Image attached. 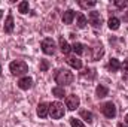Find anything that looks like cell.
<instances>
[{"label":"cell","mask_w":128,"mask_h":127,"mask_svg":"<svg viewBox=\"0 0 128 127\" xmlns=\"http://www.w3.org/2000/svg\"><path fill=\"white\" fill-rule=\"evenodd\" d=\"M9 69L12 72V75H26L28 72V66L22 60H15L9 64Z\"/></svg>","instance_id":"obj_2"},{"label":"cell","mask_w":128,"mask_h":127,"mask_svg":"<svg viewBox=\"0 0 128 127\" xmlns=\"http://www.w3.org/2000/svg\"><path fill=\"white\" fill-rule=\"evenodd\" d=\"M60 48H61V52L63 54H68L72 51V46L67 43V40L64 37H60Z\"/></svg>","instance_id":"obj_14"},{"label":"cell","mask_w":128,"mask_h":127,"mask_svg":"<svg viewBox=\"0 0 128 127\" xmlns=\"http://www.w3.org/2000/svg\"><path fill=\"white\" fill-rule=\"evenodd\" d=\"M70 126L72 127H85V124L80 121V120H78V118H70Z\"/></svg>","instance_id":"obj_24"},{"label":"cell","mask_w":128,"mask_h":127,"mask_svg":"<svg viewBox=\"0 0 128 127\" xmlns=\"http://www.w3.org/2000/svg\"><path fill=\"white\" fill-rule=\"evenodd\" d=\"M80 117H82L86 123H92V121H94V115H92V112H90V111H80Z\"/></svg>","instance_id":"obj_19"},{"label":"cell","mask_w":128,"mask_h":127,"mask_svg":"<svg viewBox=\"0 0 128 127\" xmlns=\"http://www.w3.org/2000/svg\"><path fill=\"white\" fill-rule=\"evenodd\" d=\"M49 114V105L48 103H39L37 105V115L40 118H46Z\"/></svg>","instance_id":"obj_9"},{"label":"cell","mask_w":128,"mask_h":127,"mask_svg":"<svg viewBox=\"0 0 128 127\" xmlns=\"http://www.w3.org/2000/svg\"><path fill=\"white\" fill-rule=\"evenodd\" d=\"M103 54H104V48H103L101 43L100 45H96L92 48V60H100L103 57Z\"/></svg>","instance_id":"obj_10"},{"label":"cell","mask_w":128,"mask_h":127,"mask_svg":"<svg viewBox=\"0 0 128 127\" xmlns=\"http://www.w3.org/2000/svg\"><path fill=\"white\" fill-rule=\"evenodd\" d=\"M118 127H127V126H125L124 123H119V124H118Z\"/></svg>","instance_id":"obj_28"},{"label":"cell","mask_w":128,"mask_h":127,"mask_svg":"<svg viewBox=\"0 0 128 127\" xmlns=\"http://www.w3.org/2000/svg\"><path fill=\"white\" fill-rule=\"evenodd\" d=\"M42 51L48 55H52L55 54V42L51 39V37H46L42 40Z\"/></svg>","instance_id":"obj_4"},{"label":"cell","mask_w":128,"mask_h":127,"mask_svg":"<svg viewBox=\"0 0 128 127\" xmlns=\"http://www.w3.org/2000/svg\"><path fill=\"white\" fill-rule=\"evenodd\" d=\"M2 17H3V11H0V18H2Z\"/></svg>","instance_id":"obj_30"},{"label":"cell","mask_w":128,"mask_h":127,"mask_svg":"<svg viewBox=\"0 0 128 127\" xmlns=\"http://www.w3.org/2000/svg\"><path fill=\"white\" fill-rule=\"evenodd\" d=\"M67 63H68V66H72L73 69H82V60H79L78 57H68L67 58Z\"/></svg>","instance_id":"obj_13"},{"label":"cell","mask_w":128,"mask_h":127,"mask_svg":"<svg viewBox=\"0 0 128 127\" xmlns=\"http://www.w3.org/2000/svg\"><path fill=\"white\" fill-rule=\"evenodd\" d=\"M109 69H110L112 72L119 70V69H121V63H119V60H116V58H110V61H109Z\"/></svg>","instance_id":"obj_18"},{"label":"cell","mask_w":128,"mask_h":127,"mask_svg":"<svg viewBox=\"0 0 128 127\" xmlns=\"http://www.w3.org/2000/svg\"><path fill=\"white\" fill-rule=\"evenodd\" d=\"M79 105H80L79 96H76V94L67 96V99H66V106H67L68 111H74L76 108H79Z\"/></svg>","instance_id":"obj_5"},{"label":"cell","mask_w":128,"mask_h":127,"mask_svg":"<svg viewBox=\"0 0 128 127\" xmlns=\"http://www.w3.org/2000/svg\"><path fill=\"white\" fill-rule=\"evenodd\" d=\"M72 51H74V54H78V55H82L85 52V46L79 42H74L73 46H72Z\"/></svg>","instance_id":"obj_16"},{"label":"cell","mask_w":128,"mask_h":127,"mask_svg":"<svg viewBox=\"0 0 128 127\" xmlns=\"http://www.w3.org/2000/svg\"><path fill=\"white\" fill-rule=\"evenodd\" d=\"M32 85H33V79L30 76H24L18 81V87L21 90H28V88H32Z\"/></svg>","instance_id":"obj_8"},{"label":"cell","mask_w":128,"mask_h":127,"mask_svg":"<svg viewBox=\"0 0 128 127\" xmlns=\"http://www.w3.org/2000/svg\"><path fill=\"white\" fill-rule=\"evenodd\" d=\"M121 67H122V70L125 72V75H128V60H125L124 63L121 64Z\"/></svg>","instance_id":"obj_27"},{"label":"cell","mask_w":128,"mask_h":127,"mask_svg":"<svg viewBox=\"0 0 128 127\" xmlns=\"http://www.w3.org/2000/svg\"><path fill=\"white\" fill-rule=\"evenodd\" d=\"M49 69V61L48 60H42L40 61V72H46Z\"/></svg>","instance_id":"obj_26"},{"label":"cell","mask_w":128,"mask_h":127,"mask_svg":"<svg viewBox=\"0 0 128 127\" xmlns=\"http://www.w3.org/2000/svg\"><path fill=\"white\" fill-rule=\"evenodd\" d=\"M101 111H103L104 117H107V118H115V117H116V106H115L112 102L104 103L103 108H101Z\"/></svg>","instance_id":"obj_6"},{"label":"cell","mask_w":128,"mask_h":127,"mask_svg":"<svg viewBox=\"0 0 128 127\" xmlns=\"http://www.w3.org/2000/svg\"><path fill=\"white\" fill-rule=\"evenodd\" d=\"M74 15H76V12H74V11H72V9L66 11V12L63 14V21H64V24H72V23H73V18H74Z\"/></svg>","instance_id":"obj_12"},{"label":"cell","mask_w":128,"mask_h":127,"mask_svg":"<svg viewBox=\"0 0 128 127\" xmlns=\"http://www.w3.org/2000/svg\"><path fill=\"white\" fill-rule=\"evenodd\" d=\"M107 24H109V29H110V30H118V29H119L121 21H119L116 17H112V18L109 20V23H107Z\"/></svg>","instance_id":"obj_17"},{"label":"cell","mask_w":128,"mask_h":127,"mask_svg":"<svg viewBox=\"0 0 128 127\" xmlns=\"http://www.w3.org/2000/svg\"><path fill=\"white\" fill-rule=\"evenodd\" d=\"M96 5H97V2H94V0H91V2L80 0V2H79V6H80V8H84V9H86V8H94Z\"/></svg>","instance_id":"obj_22"},{"label":"cell","mask_w":128,"mask_h":127,"mask_svg":"<svg viewBox=\"0 0 128 127\" xmlns=\"http://www.w3.org/2000/svg\"><path fill=\"white\" fill-rule=\"evenodd\" d=\"M73 79H74V76L68 69H58L55 72V82L58 84V87H66V85L72 84Z\"/></svg>","instance_id":"obj_1"},{"label":"cell","mask_w":128,"mask_h":127,"mask_svg":"<svg viewBox=\"0 0 128 127\" xmlns=\"http://www.w3.org/2000/svg\"><path fill=\"white\" fill-rule=\"evenodd\" d=\"M52 94L55 96V97H58V99H61V97H64V88L63 87H54L52 88Z\"/></svg>","instance_id":"obj_21"},{"label":"cell","mask_w":128,"mask_h":127,"mask_svg":"<svg viewBox=\"0 0 128 127\" xmlns=\"http://www.w3.org/2000/svg\"><path fill=\"white\" fill-rule=\"evenodd\" d=\"M18 11H20L21 14H27V12H28V2H21V3L18 5Z\"/></svg>","instance_id":"obj_23"},{"label":"cell","mask_w":128,"mask_h":127,"mask_svg":"<svg viewBox=\"0 0 128 127\" xmlns=\"http://www.w3.org/2000/svg\"><path fill=\"white\" fill-rule=\"evenodd\" d=\"M86 23H88V21H86V17H85L84 14H79V15H78V27H79V29H84V27L86 26Z\"/></svg>","instance_id":"obj_20"},{"label":"cell","mask_w":128,"mask_h":127,"mask_svg":"<svg viewBox=\"0 0 128 127\" xmlns=\"http://www.w3.org/2000/svg\"><path fill=\"white\" fill-rule=\"evenodd\" d=\"M3 30H4V33H12V30H14V17H12V15H8V17H6Z\"/></svg>","instance_id":"obj_11"},{"label":"cell","mask_w":128,"mask_h":127,"mask_svg":"<svg viewBox=\"0 0 128 127\" xmlns=\"http://www.w3.org/2000/svg\"><path fill=\"white\" fill-rule=\"evenodd\" d=\"M0 76H2V64H0Z\"/></svg>","instance_id":"obj_31"},{"label":"cell","mask_w":128,"mask_h":127,"mask_svg":"<svg viewBox=\"0 0 128 127\" xmlns=\"http://www.w3.org/2000/svg\"><path fill=\"white\" fill-rule=\"evenodd\" d=\"M109 93V90H107V87H104V85H98L96 88V94L98 99H103V97H106Z\"/></svg>","instance_id":"obj_15"},{"label":"cell","mask_w":128,"mask_h":127,"mask_svg":"<svg viewBox=\"0 0 128 127\" xmlns=\"http://www.w3.org/2000/svg\"><path fill=\"white\" fill-rule=\"evenodd\" d=\"M115 6L119 9H124L128 6V0H115Z\"/></svg>","instance_id":"obj_25"},{"label":"cell","mask_w":128,"mask_h":127,"mask_svg":"<svg viewBox=\"0 0 128 127\" xmlns=\"http://www.w3.org/2000/svg\"><path fill=\"white\" fill-rule=\"evenodd\" d=\"M88 20H90V23L98 29V27H101V23H103V20H101V15H100V12H97V11H92V12H90V15H88Z\"/></svg>","instance_id":"obj_7"},{"label":"cell","mask_w":128,"mask_h":127,"mask_svg":"<svg viewBox=\"0 0 128 127\" xmlns=\"http://www.w3.org/2000/svg\"><path fill=\"white\" fill-rule=\"evenodd\" d=\"M125 123H127V124H128V114H127V115H125Z\"/></svg>","instance_id":"obj_29"},{"label":"cell","mask_w":128,"mask_h":127,"mask_svg":"<svg viewBox=\"0 0 128 127\" xmlns=\"http://www.w3.org/2000/svg\"><path fill=\"white\" fill-rule=\"evenodd\" d=\"M49 115L54 118V120H60L64 115V106L60 102H52L49 105Z\"/></svg>","instance_id":"obj_3"}]
</instances>
